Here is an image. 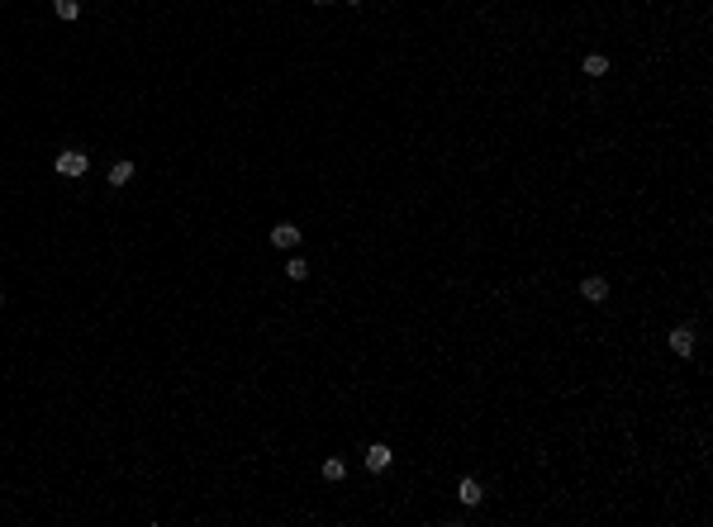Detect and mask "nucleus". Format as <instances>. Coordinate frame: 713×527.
Returning a JSON list of instances; mask_svg holds the SVG:
<instances>
[{
	"label": "nucleus",
	"mask_w": 713,
	"mask_h": 527,
	"mask_svg": "<svg viewBox=\"0 0 713 527\" xmlns=\"http://www.w3.org/2000/svg\"><path fill=\"white\" fill-rule=\"evenodd\" d=\"M53 166H57V176H86V171H91V152H81V148H62Z\"/></svg>",
	"instance_id": "obj_1"
},
{
	"label": "nucleus",
	"mask_w": 713,
	"mask_h": 527,
	"mask_svg": "<svg viewBox=\"0 0 713 527\" xmlns=\"http://www.w3.org/2000/svg\"><path fill=\"white\" fill-rule=\"evenodd\" d=\"M390 461H395V451L385 447V442H371L367 447V471L381 475V471H390Z\"/></svg>",
	"instance_id": "obj_2"
},
{
	"label": "nucleus",
	"mask_w": 713,
	"mask_h": 527,
	"mask_svg": "<svg viewBox=\"0 0 713 527\" xmlns=\"http://www.w3.org/2000/svg\"><path fill=\"white\" fill-rule=\"evenodd\" d=\"M670 352L675 356H694V328H685V323L670 328Z\"/></svg>",
	"instance_id": "obj_3"
},
{
	"label": "nucleus",
	"mask_w": 713,
	"mask_h": 527,
	"mask_svg": "<svg viewBox=\"0 0 713 527\" xmlns=\"http://www.w3.org/2000/svg\"><path fill=\"white\" fill-rule=\"evenodd\" d=\"M581 294L590 299V304H604V299H608V281H604V276H585V281H581Z\"/></svg>",
	"instance_id": "obj_4"
},
{
	"label": "nucleus",
	"mask_w": 713,
	"mask_h": 527,
	"mask_svg": "<svg viewBox=\"0 0 713 527\" xmlns=\"http://www.w3.org/2000/svg\"><path fill=\"white\" fill-rule=\"evenodd\" d=\"M271 242H276V247H300V228H295V223H276V228H271Z\"/></svg>",
	"instance_id": "obj_5"
},
{
	"label": "nucleus",
	"mask_w": 713,
	"mask_h": 527,
	"mask_svg": "<svg viewBox=\"0 0 713 527\" xmlns=\"http://www.w3.org/2000/svg\"><path fill=\"white\" fill-rule=\"evenodd\" d=\"M457 499L466 503V508H475V503L485 499V489H480V485H475V480H461V485H457Z\"/></svg>",
	"instance_id": "obj_6"
},
{
	"label": "nucleus",
	"mask_w": 713,
	"mask_h": 527,
	"mask_svg": "<svg viewBox=\"0 0 713 527\" xmlns=\"http://www.w3.org/2000/svg\"><path fill=\"white\" fill-rule=\"evenodd\" d=\"M129 181H133V162L119 157L114 166H109V190H114V185H129Z\"/></svg>",
	"instance_id": "obj_7"
},
{
	"label": "nucleus",
	"mask_w": 713,
	"mask_h": 527,
	"mask_svg": "<svg viewBox=\"0 0 713 527\" xmlns=\"http://www.w3.org/2000/svg\"><path fill=\"white\" fill-rule=\"evenodd\" d=\"M53 15H57V19H67V24H72V19H77V15H81V0H53Z\"/></svg>",
	"instance_id": "obj_8"
},
{
	"label": "nucleus",
	"mask_w": 713,
	"mask_h": 527,
	"mask_svg": "<svg viewBox=\"0 0 713 527\" xmlns=\"http://www.w3.org/2000/svg\"><path fill=\"white\" fill-rule=\"evenodd\" d=\"M585 77H608V57L604 53H590V57H585Z\"/></svg>",
	"instance_id": "obj_9"
},
{
	"label": "nucleus",
	"mask_w": 713,
	"mask_h": 527,
	"mask_svg": "<svg viewBox=\"0 0 713 527\" xmlns=\"http://www.w3.org/2000/svg\"><path fill=\"white\" fill-rule=\"evenodd\" d=\"M323 480H347V461H343V456H328V461H323Z\"/></svg>",
	"instance_id": "obj_10"
},
{
	"label": "nucleus",
	"mask_w": 713,
	"mask_h": 527,
	"mask_svg": "<svg viewBox=\"0 0 713 527\" xmlns=\"http://www.w3.org/2000/svg\"><path fill=\"white\" fill-rule=\"evenodd\" d=\"M286 276H291V281H305V276H309V262H305V257H291V262H286Z\"/></svg>",
	"instance_id": "obj_11"
},
{
	"label": "nucleus",
	"mask_w": 713,
	"mask_h": 527,
	"mask_svg": "<svg viewBox=\"0 0 713 527\" xmlns=\"http://www.w3.org/2000/svg\"><path fill=\"white\" fill-rule=\"evenodd\" d=\"M314 5H333V0H314Z\"/></svg>",
	"instance_id": "obj_12"
},
{
	"label": "nucleus",
	"mask_w": 713,
	"mask_h": 527,
	"mask_svg": "<svg viewBox=\"0 0 713 527\" xmlns=\"http://www.w3.org/2000/svg\"><path fill=\"white\" fill-rule=\"evenodd\" d=\"M347 5H362V0H347Z\"/></svg>",
	"instance_id": "obj_13"
},
{
	"label": "nucleus",
	"mask_w": 713,
	"mask_h": 527,
	"mask_svg": "<svg viewBox=\"0 0 713 527\" xmlns=\"http://www.w3.org/2000/svg\"><path fill=\"white\" fill-rule=\"evenodd\" d=\"M0 304H5V294H0Z\"/></svg>",
	"instance_id": "obj_14"
}]
</instances>
